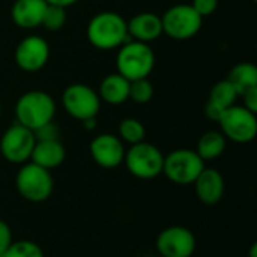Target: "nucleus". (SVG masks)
<instances>
[{"instance_id": "1", "label": "nucleus", "mask_w": 257, "mask_h": 257, "mask_svg": "<svg viewBox=\"0 0 257 257\" xmlns=\"http://www.w3.org/2000/svg\"><path fill=\"white\" fill-rule=\"evenodd\" d=\"M87 41L98 50H114L128 41L126 20L113 11H104L92 17L86 29Z\"/></svg>"}, {"instance_id": "2", "label": "nucleus", "mask_w": 257, "mask_h": 257, "mask_svg": "<svg viewBox=\"0 0 257 257\" xmlns=\"http://www.w3.org/2000/svg\"><path fill=\"white\" fill-rule=\"evenodd\" d=\"M56 116V102L44 90H29L23 93L15 104L17 122L32 131L53 122Z\"/></svg>"}, {"instance_id": "3", "label": "nucleus", "mask_w": 257, "mask_h": 257, "mask_svg": "<svg viewBox=\"0 0 257 257\" xmlns=\"http://www.w3.org/2000/svg\"><path fill=\"white\" fill-rule=\"evenodd\" d=\"M155 66V54L149 44L139 41H126L119 47L116 56L117 74L125 77L128 81L148 78Z\"/></svg>"}, {"instance_id": "4", "label": "nucleus", "mask_w": 257, "mask_h": 257, "mask_svg": "<svg viewBox=\"0 0 257 257\" xmlns=\"http://www.w3.org/2000/svg\"><path fill=\"white\" fill-rule=\"evenodd\" d=\"M18 194L30 203H42L50 199L54 190V179L50 170L27 161L21 164L15 176Z\"/></svg>"}, {"instance_id": "5", "label": "nucleus", "mask_w": 257, "mask_h": 257, "mask_svg": "<svg viewBox=\"0 0 257 257\" xmlns=\"http://www.w3.org/2000/svg\"><path fill=\"white\" fill-rule=\"evenodd\" d=\"M123 163L134 178L149 181L163 173L164 155L155 145L140 142L137 145H131V148L125 151Z\"/></svg>"}, {"instance_id": "6", "label": "nucleus", "mask_w": 257, "mask_h": 257, "mask_svg": "<svg viewBox=\"0 0 257 257\" xmlns=\"http://www.w3.org/2000/svg\"><path fill=\"white\" fill-rule=\"evenodd\" d=\"M205 169V161L193 149H175L164 155L163 173L176 185H191Z\"/></svg>"}, {"instance_id": "7", "label": "nucleus", "mask_w": 257, "mask_h": 257, "mask_svg": "<svg viewBox=\"0 0 257 257\" xmlns=\"http://www.w3.org/2000/svg\"><path fill=\"white\" fill-rule=\"evenodd\" d=\"M163 33L175 41H187L194 38L203 24V18L194 11L191 5L179 3L169 8L163 17Z\"/></svg>"}, {"instance_id": "8", "label": "nucleus", "mask_w": 257, "mask_h": 257, "mask_svg": "<svg viewBox=\"0 0 257 257\" xmlns=\"http://www.w3.org/2000/svg\"><path fill=\"white\" fill-rule=\"evenodd\" d=\"M226 140L235 143H250L257 134L256 113L247 110L244 105L229 107L218 120Z\"/></svg>"}, {"instance_id": "9", "label": "nucleus", "mask_w": 257, "mask_h": 257, "mask_svg": "<svg viewBox=\"0 0 257 257\" xmlns=\"http://www.w3.org/2000/svg\"><path fill=\"white\" fill-rule=\"evenodd\" d=\"M62 104L66 113L77 120H87L96 117L101 108L98 92L84 83H72L62 93Z\"/></svg>"}, {"instance_id": "10", "label": "nucleus", "mask_w": 257, "mask_h": 257, "mask_svg": "<svg viewBox=\"0 0 257 257\" xmlns=\"http://www.w3.org/2000/svg\"><path fill=\"white\" fill-rule=\"evenodd\" d=\"M35 143V133L15 122L0 137V154L11 164H24L30 161Z\"/></svg>"}, {"instance_id": "11", "label": "nucleus", "mask_w": 257, "mask_h": 257, "mask_svg": "<svg viewBox=\"0 0 257 257\" xmlns=\"http://www.w3.org/2000/svg\"><path fill=\"white\" fill-rule=\"evenodd\" d=\"M155 247L163 257H191L196 251L197 241L190 229L184 226H170L160 232Z\"/></svg>"}, {"instance_id": "12", "label": "nucleus", "mask_w": 257, "mask_h": 257, "mask_svg": "<svg viewBox=\"0 0 257 257\" xmlns=\"http://www.w3.org/2000/svg\"><path fill=\"white\" fill-rule=\"evenodd\" d=\"M50 59V45L48 42L36 35L26 36L21 39L15 48L14 60L17 66L24 72L41 71Z\"/></svg>"}, {"instance_id": "13", "label": "nucleus", "mask_w": 257, "mask_h": 257, "mask_svg": "<svg viewBox=\"0 0 257 257\" xmlns=\"http://www.w3.org/2000/svg\"><path fill=\"white\" fill-rule=\"evenodd\" d=\"M92 160L102 169H116L123 163L125 145L114 134H98L89 145Z\"/></svg>"}, {"instance_id": "14", "label": "nucleus", "mask_w": 257, "mask_h": 257, "mask_svg": "<svg viewBox=\"0 0 257 257\" xmlns=\"http://www.w3.org/2000/svg\"><path fill=\"white\" fill-rule=\"evenodd\" d=\"M194 191L197 194V199L205 205H217L221 202L226 190V182L217 169H203L202 173L194 181Z\"/></svg>"}, {"instance_id": "15", "label": "nucleus", "mask_w": 257, "mask_h": 257, "mask_svg": "<svg viewBox=\"0 0 257 257\" xmlns=\"http://www.w3.org/2000/svg\"><path fill=\"white\" fill-rule=\"evenodd\" d=\"M128 36L133 41L149 44L163 35L161 17L155 12H140L126 21Z\"/></svg>"}, {"instance_id": "16", "label": "nucleus", "mask_w": 257, "mask_h": 257, "mask_svg": "<svg viewBox=\"0 0 257 257\" xmlns=\"http://www.w3.org/2000/svg\"><path fill=\"white\" fill-rule=\"evenodd\" d=\"M47 6L45 0H15L11 8V18L17 27L36 29L42 24Z\"/></svg>"}, {"instance_id": "17", "label": "nucleus", "mask_w": 257, "mask_h": 257, "mask_svg": "<svg viewBox=\"0 0 257 257\" xmlns=\"http://www.w3.org/2000/svg\"><path fill=\"white\" fill-rule=\"evenodd\" d=\"M238 96L239 95H238L236 89L227 80H221V81L215 83L209 92V98H208V102L205 105L206 117L218 122L221 114L229 107L235 105V101L238 99Z\"/></svg>"}, {"instance_id": "18", "label": "nucleus", "mask_w": 257, "mask_h": 257, "mask_svg": "<svg viewBox=\"0 0 257 257\" xmlns=\"http://www.w3.org/2000/svg\"><path fill=\"white\" fill-rule=\"evenodd\" d=\"M65 158L66 149L60 140H36L30 161L47 170H53L62 166Z\"/></svg>"}, {"instance_id": "19", "label": "nucleus", "mask_w": 257, "mask_h": 257, "mask_svg": "<svg viewBox=\"0 0 257 257\" xmlns=\"http://www.w3.org/2000/svg\"><path fill=\"white\" fill-rule=\"evenodd\" d=\"M98 96L101 101L111 105L123 104L130 99V81L117 72L108 74L99 84Z\"/></svg>"}, {"instance_id": "20", "label": "nucleus", "mask_w": 257, "mask_h": 257, "mask_svg": "<svg viewBox=\"0 0 257 257\" xmlns=\"http://www.w3.org/2000/svg\"><path fill=\"white\" fill-rule=\"evenodd\" d=\"M226 80L232 83V86L241 96L244 92L257 87V66L250 62H241L229 71Z\"/></svg>"}, {"instance_id": "21", "label": "nucleus", "mask_w": 257, "mask_h": 257, "mask_svg": "<svg viewBox=\"0 0 257 257\" xmlns=\"http://www.w3.org/2000/svg\"><path fill=\"white\" fill-rule=\"evenodd\" d=\"M226 137L221 131H206L197 142L196 152L203 161H212L223 155L226 151Z\"/></svg>"}, {"instance_id": "22", "label": "nucleus", "mask_w": 257, "mask_h": 257, "mask_svg": "<svg viewBox=\"0 0 257 257\" xmlns=\"http://www.w3.org/2000/svg\"><path fill=\"white\" fill-rule=\"evenodd\" d=\"M123 143L128 145H137L140 142H145L146 137V128L145 125L134 117H126L122 119L119 123V136H117Z\"/></svg>"}, {"instance_id": "23", "label": "nucleus", "mask_w": 257, "mask_h": 257, "mask_svg": "<svg viewBox=\"0 0 257 257\" xmlns=\"http://www.w3.org/2000/svg\"><path fill=\"white\" fill-rule=\"evenodd\" d=\"M2 257H44V251L36 242L21 239L17 242L12 241Z\"/></svg>"}, {"instance_id": "24", "label": "nucleus", "mask_w": 257, "mask_h": 257, "mask_svg": "<svg viewBox=\"0 0 257 257\" xmlns=\"http://www.w3.org/2000/svg\"><path fill=\"white\" fill-rule=\"evenodd\" d=\"M66 23V8L57 5H48L42 18V24L47 30H60Z\"/></svg>"}, {"instance_id": "25", "label": "nucleus", "mask_w": 257, "mask_h": 257, "mask_svg": "<svg viewBox=\"0 0 257 257\" xmlns=\"http://www.w3.org/2000/svg\"><path fill=\"white\" fill-rule=\"evenodd\" d=\"M154 96V86L148 78L130 81V99L137 104H146Z\"/></svg>"}, {"instance_id": "26", "label": "nucleus", "mask_w": 257, "mask_h": 257, "mask_svg": "<svg viewBox=\"0 0 257 257\" xmlns=\"http://www.w3.org/2000/svg\"><path fill=\"white\" fill-rule=\"evenodd\" d=\"M191 6L194 8V11L202 17H209L212 15L217 8H218V0H193L191 2Z\"/></svg>"}, {"instance_id": "27", "label": "nucleus", "mask_w": 257, "mask_h": 257, "mask_svg": "<svg viewBox=\"0 0 257 257\" xmlns=\"http://www.w3.org/2000/svg\"><path fill=\"white\" fill-rule=\"evenodd\" d=\"M33 133L36 140H59V128L54 122H48Z\"/></svg>"}, {"instance_id": "28", "label": "nucleus", "mask_w": 257, "mask_h": 257, "mask_svg": "<svg viewBox=\"0 0 257 257\" xmlns=\"http://www.w3.org/2000/svg\"><path fill=\"white\" fill-rule=\"evenodd\" d=\"M11 244H12V230L5 220H0V257L5 254V251Z\"/></svg>"}, {"instance_id": "29", "label": "nucleus", "mask_w": 257, "mask_h": 257, "mask_svg": "<svg viewBox=\"0 0 257 257\" xmlns=\"http://www.w3.org/2000/svg\"><path fill=\"white\" fill-rule=\"evenodd\" d=\"M241 96L244 99V107L253 113H257V87H253V89L244 92Z\"/></svg>"}, {"instance_id": "30", "label": "nucleus", "mask_w": 257, "mask_h": 257, "mask_svg": "<svg viewBox=\"0 0 257 257\" xmlns=\"http://www.w3.org/2000/svg\"><path fill=\"white\" fill-rule=\"evenodd\" d=\"M48 5H57V6H63V8H68V6H72L75 5L77 2L80 0H45Z\"/></svg>"}, {"instance_id": "31", "label": "nucleus", "mask_w": 257, "mask_h": 257, "mask_svg": "<svg viewBox=\"0 0 257 257\" xmlns=\"http://www.w3.org/2000/svg\"><path fill=\"white\" fill-rule=\"evenodd\" d=\"M83 126L89 131L95 130L96 128V117H92V119H87V120H83Z\"/></svg>"}, {"instance_id": "32", "label": "nucleus", "mask_w": 257, "mask_h": 257, "mask_svg": "<svg viewBox=\"0 0 257 257\" xmlns=\"http://www.w3.org/2000/svg\"><path fill=\"white\" fill-rule=\"evenodd\" d=\"M248 257H257V244L254 242L251 247H250V251H248Z\"/></svg>"}, {"instance_id": "33", "label": "nucleus", "mask_w": 257, "mask_h": 257, "mask_svg": "<svg viewBox=\"0 0 257 257\" xmlns=\"http://www.w3.org/2000/svg\"><path fill=\"white\" fill-rule=\"evenodd\" d=\"M253 2H257V0H253Z\"/></svg>"}]
</instances>
